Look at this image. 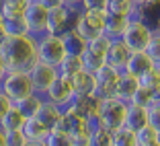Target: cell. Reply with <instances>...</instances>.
I'll use <instances>...</instances> for the list:
<instances>
[{"label":"cell","mask_w":160,"mask_h":146,"mask_svg":"<svg viewBox=\"0 0 160 146\" xmlns=\"http://www.w3.org/2000/svg\"><path fill=\"white\" fill-rule=\"evenodd\" d=\"M0 58L4 60L8 70L27 72L37 62V39L31 35L6 37L0 45Z\"/></svg>","instance_id":"1"},{"label":"cell","mask_w":160,"mask_h":146,"mask_svg":"<svg viewBox=\"0 0 160 146\" xmlns=\"http://www.w3.org/2000/svg\"><path fill=\"white\" fill-rule=\"evenodd\" d=\"M127 101H121L117 97H105L97 99V122L99 126L107 130H117L125 126V115H127Z\"/></svg>","instance_id":"2"},{"label":"cell","mask_w":160,"mask_h":146,"mask_svg":"<svg viewBox=\"0 0 160 146\" xmlns=\"http://www.w3.org/2000/svg\"><path fill=\"white\" fill-rule=\"evenodd\" d=\"M152 35H154V27L146 21H142L140 17H132L127 23L125 31L121 33V41L125 43L132 52H144L150 43Z\"/></svg>","instance_id":"3"},{"label":"cell","mask_w":160,"mask_h":146,"mask_svg":"<svg viewBox=\"0 0 160 146\" xmlns=\"http://www.w3.org/2000/svg\"><path fill=\"white\" fill-rule=\"evenodd\" d=\"M0 93H4L10 101H19L27 95L35 93L33 91V82L29 78V72L23 70H8L6 76L0 80Z\"/></svg>","instance_id":"4"},{"label":"cell","mask_w":160,"mask_h":146,"mask_svg":"<svg viewBox=\"0 0 160 146\" xmlns=\"http://www.w3.org/2000/svg\"><path fill=\"white\" fill-rule=\"evenodd\" d=\"M66 56L68 54L64 47V41H62V35L43 33L41 37H37V60L58 66Z\"/></svg>","instance_id":"5"},{"label":"cell","mask_w":160,"mask_h":146,"mask_svg":"<svg viewBox=\"0 0 160 146\" xmlns=\"http://www.w3.org/2000/svg\"><path fill=\"white\" fill-rule=\"evenodd\" d=\"M78 14H80V6L60 4L56 8H49V14H47V33L62 35L70 27H74V21L78 19Z\"/></svg>","instance_id":"6"},{"label":"cell","mask_w":160,"mask_h":146,"mask_svg":"<svg viewBox=\"0 0 160 146\" xmlns=\"http://www.w3.org/2000/svg\"><path fill=\"white\" fill-rule=\"evenodd\" d=\"M105 14H107V10L101 13V10H82L80 8V14H78V19L74 21L72 29H76L88 41V39L105 33Z\"/></svg>","instance_id":"7"},{"label":"cell","mask_w":160,"mask_h":146,"mask_svg":"<svg viewBox=\"0 0 160 146\" xmlns=\"http://www.w3.org/2000/svg\"><path fill=\"white\" fill-rule=\"evenodd\" d=\"M47 14H49V10L45 6H41L37 0H29V4L23 10V17L25 25H27V33L31 37L37 39L43 33H47Z\"/></svg>","instance_id":"8"},{"label":"cell","mask_w":160,"mask_h":146,"mask_svg":"<svg viewBox=\"0 0 160 146\" xmlns=\"http://www.w3.org/2000/svg\"><path fill=\"white\" fill-rule=\"evenodd\" d=\"M92 74H94V82H97V86H94V99L115 97V85H117L121 70L109 66L107 62H105L103 66H99Z\"/></svg>","instance_id":"9"},{"label":"cell","mask_w":160,"mask_h":146,"mask_svg":"<svg viewBox=\"0 0 160 146\" xmlns=\"http://www.w3.org/2000/svg\"><path fill=\"white\" fill-rule=\"evenodd\" d=\"M27 72H29V78H31V82H33V91H35V93H39V95L45 93V91L49 89V85H52L53 80L58 78L56 66H52V64H45V62H41V60H37Z\"/></svg>","instance_id":"10"},{"label":"cell","mask_w":160,"mask_h":146,"mask_svg":"<svg viewBox=\"0 0 160 146\" xmlns=\"http://www.w3.org/2000/svg\"><path fill=\"white\" fill-rule=\"evenodd\" d=\"M66 113L78 115L90 122V126H97V99L94 97H80V95H72V99L64 107Z\"/></svg>","instance_id":"11"},{"label":"cell","mask_w":160,"mask_h":146,"mask_svg":"<svg viewBox=\"0 0 160 146\" xmlns=\"http://www.w3.org/2000/svg\"><path fill=\"white\" fill-rule=\"evenodd\" d=\"M72 95H74V93H72L70 80H68V78H62V76H58V78L52 82V85H49V89L43 93V99L64 109V107L68 105V101L72 99Z\"/></svg>","instance_id":"12"},{"label":"cell","mask_w":160,"mask_h":146,"mask_svg":"<svg viewBox=\"0 0 160 146\" xmlns=\"http://www.w3.org/2000/svg\"><path fill=\"white\" fill-rule=\"evenodd\" d=\"M129 56H132V50L121 41V37H117V39H111V43H109L105 62H107L109 66H113V68H117V70L123 72L125 70L127 60H129Z\"/></svg>","instance_id":"13"},{"label":"cell","mask_w":160,"mask_h":146,"mask_svg":"<svg viewBox=\"0 0 160 146\" xmlns=\"http://www.w3.org/2000/svg\"><path fill=\"white\" fill-rule=\"evenodd\" d=\"M152 68H154V62L150 60V56H148L146 52H132V56H129V60H127V64H125V72L136 76L138 80L144 74H148Z\"/></svg>","instance_id":"14"},{"label":"cell","mask_w":160,"mask_h":146,"mask_svg":"<svg viewBox=\"0 0 160 146\" xmlns=\"http://www.w3.org/2000/svg\"><path fill=\"white\" fill-rule=\"evenodd\" d=\"M70 85H72V93L80 95V97H94V74L88 70H80L76 76L70 78Z\"/></svg>","instance_id":"15"},{"label":"cell","mask_w":160,"mask_h":146,"mask_svg":"<svg viewBox=\"0 0 160 146\" xmlns=\"http://www.w3.org/2000/svg\"><path fill=\"white\" fill-rule=\"evenodd\" d=\"M35 117H37L41 123H45L49 130H53V128L60 123V119L64 117V109L43 99V103H41V107H39V111H37Z\"/></svg>","instance_id":"16"},{"label":"cell","mask_w":160,"mask_h":146,"mask_svg":"<svg viewBox=\"0 0 160 146\" xmlns=\"http://www.w3.org/2000/svg\"><path fill=\"white\" fill-rule=\"evenodd\" d=\"M138 86H140V80H138L136 76H132L129 72L123 70L121 74H119L117 85H115V97L129 103V99H132V95L138 91Z\"/></svg>","instance_id":"17"},{"label":"cell","mask_w":160,"mask_h":146,"mask_svg":"<svg viewBox=\"0 0 160 146\" xmlns=\"http://www.w3.org/2000/svg\"><path fill=\"white\" fill-rule=\"evenodd\" d=\"M62 41H64V47H66L68 56H82L86 50V39L72 27L62 33Z\"/></svg>","instance_id":"18"},{"label":"cell","mask_w":160,"mask_h":146,"mask_svg":"<svg viewBox=\"0 0 160 146\" xmlns=\"http://www.w3.org/2000/svg\"><path fill=\"white\" fill-rule=\"evenodd\" d=\"M41 103H43V95L31 93V95H27V97H23V99L14 101L12 105L19 109L21 113H23V117H25V119H29V117H35V115H37V111H39V107H41Z\"/></svg>","instance_id":"19"},{"label":"cell","mask_w":160,"mask_h":146,"mask_svg":"<svg viewBox=\"0 0 160 146\" xmlns=\"http://www.w3.org/2000/svg\"><path fill=\"white\" fill-rule=\"evenodd\" d=\"M127 23H129V17L115 14V13H107V14H105V35L111 37V39L121 37V33L125 31Z\"/></svg>","instance_id":"20"},{"label":"cell","mask_w":160,"mask_h":146,"mask_svg":"<svg viewBox=\"0 0 160 146\" xmlns=\"http://www.w3.org/2000/svg\"><path fill=\"white\" fill-rule=\"evenodd\" d=\"M21 130H23V134H25L27 140H33V142H43V140H45V136L49 134V128H47L45 123H41L37 117L25 119V123H23Z\"/></svg>","instance_id":"21"},{"label":"cell","mask_w":160,"mask_h":146,"mask_svg":"<svg viewBox=\"0 0 160 146\" xmlns=\"http://www.w3.org/2000/svg\"><path fill=\"white\" fill-rule=\"evenodd\" d=\"M148 123V107H140V105H127V115H125V126L133 132H138L142 126Z\"/></svg>","instance_id":"22"},{"label":"cell","mask_w":160,"mask_h":146,"mask_svg":"<svg viewBox=\"0 0 160 146\" xmlns=\"http://www.w3.org/2000/svg\"><path fill=\"white\" fill-rule=\"evenodd\" d=\"M56 70H58V76L70 80L72 76H76L80 70H84V66H82V58L80 56H66L56 66Z\"/></svg>","instance_id":"23"},{"label":"cell","mask_w":160,"mask_h":146,"mask_svg":"<svg viewBox=\"0 0 160 146\" xmlns=\"http://www.w3.org/2000/svg\"><path fill=\"white\" fill-rule=\"evenodd\" d=\"M140 86L148 91L154 97V101H160V68L154 66L148 74H144L140 78Z\"/></svg>","instance_id":"24"},{"label":"cell","mask_w":160,"mask_h":146,"mask_svg":"<svg viewBox=\"0 0 160 146\" xmlns=\"http://www.w3.org/2000/svg\"><path fill=\"white\" fill-rule=\"evenodd\" d=\"M88 146H113V132L103 126H92L88 136Z\"/></svg>","instance_id":"25"},{"label":"cell","mask_w":160,"mask_h":146,"mask_svg":"<svg viewBox=\"0 0 160 146\" xmlns=\"http://www.w3.org/2000/svg\"><path fill=\"white\" fill-rule=\"evenodd\" d=\"M2 29H4L6 37H21V35H29V33H27V25H25V17H23V14L4 19V23H2Z\"/></svg>","instance_id":"26"},{"label":"cell","mask_w":160,"mask_h":146,"mask_svg":"<svg viewBox=\"0 0 160 146\" xmlns=\"http://www.w3.org/2000/svg\"><path fill=\"white\" fill-rule=\"evenodd\" d=\"M23 123H25L23 113L14 107V105H10V109L2 115V119H0V128H2L4 132H8V130H21Z\"/></svg>","instance_id":"27"},{"label":"cell","mask_w":160,"mask_h":146,"mask_svg":"<svg viewBox=\"0 0 160 146\" xmlns=\"http://www.w3.org/2000/svg\"><path fill=\"white\" fill-rule=\"evenodd\" d=\"M136 8L138 6L133 0H109V4H107V13L123 14V17H129V19L136 14Z\"/></svg>","instance_id":"28"},{"label":"cell","mask_w":160,"mask_h":146,"mask_svg":"<svg viewBox=\"0 0 160 146\" xmlns=\"http://www.w3.org/2000/svg\"><path fill=\"white\" fill-rule=\"evenodd\" d=\"M113 146H138L136 132L129 130L127 126H121L113 130Z\"/></svg>","instance_id":"29"},{"label":"cell","mask_w":160,"mask_h":146,"mask_svg":"<svg viewBox=\"0 0 160 146\" xmlns=\"http://www.w3.org/2000/svg\"><path fill=\"white\" fill-rule=\"evenodd\" d=\"M109 43H111V37H107L105 33L97 35V37L88 39L86 41V50L92 54H97V56H101L105 60V56H107V50H109Z\"/></svg>","instance_id":"30"},{"label":"cell","mask_w":160,"mask_h":146,"mask_svg":"<svg viewBox=\"0 0 160 146\" xmlns=\"http://www.w3.org/2000/svg\"><path fill=\"white\" fill-rule=\"evenodd\" d=\"M43 146H72V136L64 130H49Z\"/></svg>","instance_id":"31"},{"label":"cell","mask_w":160,"mask_h":146,"mask_svg":"<svg viewBox=\"0 0 160 146\" xmlns=\"http://www.w3.org/2000/svg\"><path fill=\"white\" fill-rule=\"evenodd\" d=\"M136 138H138V146H146V144H152V142L158 140V132L146 123V126H142L136 132Z\"/></svg>","instance_id":"32"},{"label":"cell","mask_w":160,"mask_h":146,"mask_svg":"<svg viewBox=\"0 0 160 146\" xmlns=\"http://www.w3.org/2000/svg\"><path fill=\"white\" fill-rule=\"evenodd\" d=\"M82 66H84V70H88V72H94L99 66H103L105 64V60L101 56H97V54H92V52H88V50H84V54H82Z\"/></svg>","instance_id":"33"},{"label":"cell","mask_w":160,"mask_h":146,"mask_svg":"<svg viewBox=\"0 0 160 146\" xmlns=\"http://www.w3.org/2000/svg\"><path fill=\"white\" fill-rule=\"evenodd\" d=\"M144 52L150 56V60L154 62V66H158V68H160V35H158V33L152 35L150 43H148V47L144 50Z\"/></svg>","instance_id":"34"},{"label":"cell","mask_w":160,"mask_h":146,"mask_svg":"<svg viewBox=\"0 0 160 146\" xmlns=\"http://www.w3.org/2000/svg\"><path fill=\"white\" fill-rule=\"evenodd\" d=\"M154 101V97H152L150 93H148L144 86H138V91L132 95V99H129V103L132 105H140V107H148V105Z\"/></svg>","instance_id":"35"},{"label":"cell","mask_w":160,"mask_h":146,"mask_svg":"<svg viewBox=\"0 0 160 146\" xmlns=\"http://www.w3.org/2000/svg\"><path fill=\"white\" fill-rule=\"evenodd\" d=\"M148 126L160 132V101H152L148 105Z\"/></svg>","instance_id":"36"},{"label":"cell","mask_w":160,"mask_h":146,"mask_svg":"<svg viewBox=\"0 0 160 146\" xmlns=\"http://www.w3.org/2000/svg\"><path fill=\"white\" fill-rule=\"evenodd\" d=\"M27 142L23 130H8L4 132V146H23Z\"/></svg>","instance_id":"37"},{"label":"cell","mask_w":160,"mask_h":146,"mask_svg":"<svg viewBox=\"0 0 160 146\" xmlns=\"http://www.w3.org/2000/svg\"><path fill=\"white\" fill-rule=\"evenodd\" d=\"M107 4H109V0H82V2H80V8L82 10H101V13H105V10H107Z\"/></svg>","instance_id":"38"},{"label":"cell","mask_w":160,"mask_h":146,"mask_svg":"<svg viewBox=\"0 0 160 146\" xmlns=\"http://www.w3.org/2000/svg\"><path fill=\"white\" fill-rule=\"evenodd\" d=\"M10 105H12V101H10L4 93H0V119H2V115L10 109Z\"/></svg>","instance_id":"39"},{"label":"cell","mask_w":160,"mask_h":146,"mask_svg":"<svg viewBox=\"0 0 160 146\" xmlns=\"http://www.w3.org/2000/svg\"><path fill=\"white\" fill-rule=\"evenodd\" d=\"M88 136H90V132L72 136V146H88Z\"/></svg>","instance_id":"40"},{"label":"cell","mask_w":160,"mask_h":146,"mask_svg":"<svg viewBox=\"0 0 160 146\" xmlns=\"http://www.w3.org/2000/svg\"><path fill=\"white\" fill-rule=\"evenodd\" d=\"M41 6H45L47 10L49 8H56V6H60V4H64V0H37Z\"/></svg>","instance_id":"41"},{"label":"cell","mask_w":160,"mask_h":146,"mask_svg":"<svg viewBox=\"0 0 160 146\" xmlns=\"http://www.w3.org/2000/svg\"><path fill=\"white\" fill-rule=\"evenodd\" d=\"M6 72H8V68H6L4 60L0 58V80H2V78H4V76H6Z\"/></svg>","instance_id":"42"},{"label":"cell","mask_w":160,"mask_h":146,"mask_svg":"<svg viewBox=\"0 0 160 146\" xmlns=\"http://www.w3.org/2000/svg\"><path fill=\"white\" fill-rule=\"evenodd\" d=\"M80 2L82 0H64V4H68V6H80Z\"/></svg>","instance_id":"43"},{"label":"cell","mask_w":160,"mask_h":146,"mask_svg":"<svg viewBox=\"0 0 160 146\" xmlns=\"http://www.w3.org/2000/svg\"><path fill=\"white\" fill-rule=\"evenodd\" d=\"M23 146H43V142H33V140H27Z\"/></svg>","instance_id":"44"},{"label":"cell","mask_w":160,"mask_h":146,"mask_svg":"<svg viewBox=\"0 0 160 146\" xmlns=\"http://www.w3.org/2000/svg\"><path fill=\"white\" fill-rule=\"evenodd\" d=\"M4 39H6V33H4V29L0 27V45H2V43H4Z\"/></svg>","instance_id":"45"},{"label":"cell","mask_w":160,"mask_h":146,"mask_svg":"<svg viewBox=\"0 0 160 146\" xmlns=\"http://www.w3.org/2000/svg\"><path fill=\"white\" fill-rule=\"evenodd\" d=\"M154 33H158V35H160V17H158V21L154 23Z\"/></svg>","instance_id":"46"},{"label":"cell","mask_w":160,"mask_h":146,"mask_svg":"<svg viewBox=\"0 0 160 146\" xmlns=\"http://www.w3.org/2000/svg\"><path fill=\"white\" fill-rule=\"evenodd\" d=\"M0 146H4V130L0 128Z\"/></svg>","instance_id":"47"},{"label":"cell","mask_w":160,"mask_h":146,"mask_svg":"<svg viewBox=\"0 0 160 146\" xmlns=\"http://www.w3.org/2000/svg\"><path fill=\"white\" fill-rule=\"evenodd\" d=\"M136 2V6H142V4H146V2H150V0H133Z\"/></svg>","instance_id":"48"},{"label":"cell","mask_w":160,"mask_h":146,"mask_svg":"<svg viewBox=\"0 0 160 146\" xmlns=\"http://www.w3.org/2000/svg\"><path fill=\"white\" fill-rule=\"evenodd\" d=\"M146 146H160V142L156 140V142H152V144H146Z\"/></svg>","instance_id":"49"},{"label":"cell","mask_w":160,"mask_h":146,"mask_svg":"<svg viewBox=\"0 0 160 146\" xmlns=\"http://www.w3.org/2000/svg\"><path fill=\"white\" fill-rule=\"evenodd\" d=\"M2 23H4V17H2V13H0V27H2Z\"/></svg>","instance_id":"50"},{"label":"cell","mask_w":160,"mask_h":146,"mask_svg":"<svg viewBox=\"0 0 160 146\" xmlns=\"http://www.w3.org/2000/svg\"><path fill=\"white\" fill-rule=\"evenodd\" d=\"M158 142H160V132H158Z\"/></svg>","instance_id":"51"},{"label":"cell","mask_w":160,"mask_h":146,"mask_svg":"<svg viewBox=\"0 0 160 146\" xmlns=\"http://www.w3.org/2000/svg\"><path fill=\"white\" fill-rule=\"evenodd\" d=\"M0 4H2V0H0Z\"/></svg>","instance_id":"52"}]
</instances>
